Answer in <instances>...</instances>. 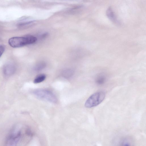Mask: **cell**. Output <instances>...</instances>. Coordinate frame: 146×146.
<instances>
[{
	"label": "cell",
	"instance_id": "obj_1",
	"mask_svg": "<svg viewBox=\"0 0 146 146\" xmlns=\"http://www.w3.org/2000/svg\"><path fill=\"white\" fill-rule=\"evenodd\" d=\"M35 37L30 35L26 36L15 37L10 38L8 41L9 45L13 48H18L27 44L34 43L37 40Z\"/></svg>",
	"mask_w": 146,
	"mask_h": 146
},
{
	"label": "cell",
	"instance_id": "obj_6",
	"mask_svg": "<svg viewBox=\"0 0 146 146\" xmlns=\"http://www.w3.org/2000/svg\"><path fill=\"white\" fill-rule=\"evenodd\" d=\"M46 78V75L44 74L38 75L35 78L34 80V83L37 84L40 83L44 81Z\"/></svg>",
	"mask_w": 146,
	"mask_h": 146
},
{
	"label": "cell",
	"instance_id": "obj_5",
	"mask_svg": "<svg viewBox=\"0 0 146 146\" xmlns=\"http://www.w3.org/2000/svg\"><path fill=\"white\" fill-rule=\"evenodd\" d=\"M15 71V67L12 64H7L4 65L3 68V73L6 76H10L13 74Z\"/></svg>",
	"mask_w": 146,
	"mask_h": 146
},
{
	"label": "cell",
	"instance_id": "obj_2",
	"mask_svg": "<svg viewBox=\"0 0 146 146\" xmlns=\"http://www.w3.org/2000/svg\"><path fill=\"white\" fill-rule=\"evenodd\" d=\"M105 94L104 92L100 91L93 94L87 100L85 106L87 108H91L96 106L104 99Z\"/></svg>",
	"mask_w": 146,
	"mask_h": 146
},
{
	"label": "cell",
	"instance_id": "obj_12",
	"mask_svg": "<svg viewBox=\"0 0 146 146\" xmlns=\"http://www.w3.org/2000/svg\"><path fill=\"white\" fill-rule=\"evenodd\" d=\"M48 35L47 33H45L43 34L41 36V38H45Z\"/></svg>",
	"mask_w": 146,
	"mask_h": 146
},
{
	"label": "cell",
	"instance_id": "obj_3",
	"mask_svg": "<svg viewBox=\"0 0 146 146\" xmlns=\"http://www.w3.org/2000/svg\"><path fill=\"white\" fill-rule=\"evenodd\" d=\"M21 132L19 129L13 130L7 137L6 144L7 145L15 146L18 143L21 138Z\"/></svg>",
	"mask_w": 146,
	"mask_h": 146
},
{
	"label": "cell",
	"instance_id": "obj_11",
	"mask_svg": "<svg viewBox=\"0 0 146 146\" xmlns=\"http://www.w3.org/2000/svg\"><path fill=\"white\" fill-rule=\"evenodd\" d=\"M4 46L2 45H0V57L4 52Z\"/></svg>",
	"mask_w": 146,
	"mask_h": 146
},
{
	"label": "cell",
	"instance_id": "obj_10",
	"mask_svg": "<svg viewBox=\"0 0 146 146\" xmlns=\"http://www.w3.org/2000/svg\"><path fill=\"white\" fill-rule=\"evenodd\" d=\"M105 81V78L103 76H100L97 79L96 82L99 84L104 83Z\"/></svg>",
	"mask_w": 146,
	"mask_h": 146
},
{
	"label": "cell",
	"instance_id": "obj_7",
	"mask_svg": "<svg viewBox=\"0 0 146 146\" xmlns=\"http://www.w3.org/2000/svg\"><path fill=\"white\" fill-rule=\"evenodd\" d=\"M74 71L71 69H66L64 70L62 73L63 76L65 78L71 76L73 74Z\"/></svg>",
	"mask_w": 146,
	"mask_h": 146
},
{
	"label": "cell",
	"instance_id": "obj_9",
	"mask_svg": "<svg viewBox=\"0 0 146 146\" xmlns=\"http://www.w3.org/2000/svg\"><path fill=\"white\" fill-rule=\"evenodd\" d=\"M46 66V63L41 62L38 63L35 67V70L36 71H39L44 68Z\"/></svg>",
	"mask_w": 146,
	"mask_h": 146
},
{
	"label": "cell",
	"instance_id": "obj_4",
	"mask_svg": "<svg viewBox=\"0 0 146 146\" xmlns=\"http://www.w3.org/2000/svg\"><path fill=\"white\" fill-rule=\"evenodd\" d=\"M33 93L36 96L40 98L52 102H56L57 99L55 96L49 91L38 89L34 91Z\"/></svg>",
	"mask_w": 146,
	"mask_h": 146
},
{
	"label": "cell",
	"instance_id": "obj_8",
	"mask_svg": "<svg viewBox=\"0 0 146 146\" xmlns=\"http://www.w3.org/2000/svg\"><path fill=\"white\" fill-rule=\"evenodd\" d=\"M106 14L108 17L111 20H114L115 19V16L114 13L110 8H109L106 11Z\"/></svg>",
	"mask_w": 146,
	"mask_h": 146
}]
</instances>
